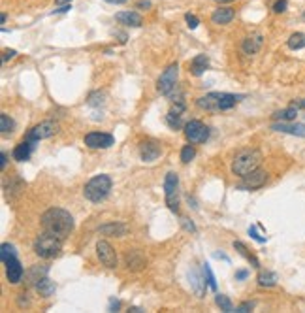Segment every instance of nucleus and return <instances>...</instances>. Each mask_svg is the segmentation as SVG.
Wrapping results in <instances>:
<instances>
[{
    "mask_svg": "<svg viewBox=\"0 0 305 313\" xmlns=\"http://www.w3.org/2000/svg\"><path fill=\"white\" fill-rule=\"evenodd\" d=\"M96 255H98L100 262L106 268H109V270L117 268V253H115V249L111 247L109 241L100 240L98 244H96Z\"/></svg>",
    "mask_w": 305,
    "mask_h": 313,
    "instance_id": "9d476101",
    "label": "nucleus"
},
{
    "mask_svg": "<svg viewBox=\"0 0 305 313\" xmlns=\"http://www.w3.org/2000/svg\"><path fill=\"white\" fill-rule=\"evenodd\" d=\"M296 115H298V108L294 106H288L286 110H279L275 114L272 115L273 121H283V123H290V121L296 119Z\"/></svg>",
    "mask_w": 305,
    "mask_h": 313,
    "instance_id": "bb28decb",
    "label": "nucleus"
},
{
    "mask_svg": "<svg viewBox=\"0 0 305 313\" xmlns=\"http://www.w3.org/2000/svg\"><path fill=\"white\" fill-rule=\"evenodd\" d=\"M98 232L106 234V236H117V238H121V236H125L128 232V228L123 223H107V225H102L98 228Z\"/></svg>",
    "mask_w": 305,
    "mask_h": 313,
    "instance_id": "a878e982",
    "label": "nucleus"
},
{
    "mask_svg": "<svg viewBox=\"0 0 305 313\" xmlns=\"http://www.w3.org/2000/svg\"><path fill=\"white\" fill-rule=\"evenodd\" d=\"M286 46L290 47L292 51L303 49V47H305V34H303V32H294V34H290V38H288V42H286Z\"/></svg>",
    "mask_w": 305,
    "mask_h": 313,
    "instance_id": "c756f323",
    "label": "nucleus"
},
{
    "mask_svg": "<svg viewBox=\"0 0 305 313\" xmlns=\"http://www.w3.org/2000/svg\"><path fill=\"white\" fill-rule=\"evenodd\" d=\"M121 307V302L117 298H111L109 300V306H107V311H119Z\"/></svg>",
    "mask_w": 305,
    "mask_h": 313,
    "instance_id": "a18cd8bd",
    "label": "nucleus"
},
{
    "mask_svg": "<svg viewBox=\"0 0 305 313\" xmlns=\"http://www.w3.org/2000/svg\"><path fill=\"white\" fill-rule=\"evenodd\" d=\"M215 304L222 309V311H226V313H234L236 311V307H234V304L230 302V298L226 296V294H220V293H217V296H215Z\"/></svg>",
    "mask_w": 305,
    "mask_h": 313,
    "instance_id": "7c9ffc66",
    "label": "nucleus"
},
{
    "mask_svg": "<svg viewBox=\"0 0 305 313\" xmlns=\"http://www.w3.org/2000/svg\"><path fill=\"white\" fill-rule=\"evenodd\" d=\"M4 264H6V277H8V281H10L12 285H17V283H21V280H23V273H25V268H23V264L19 262V259H17V257H14V259L6 260Z\"/></svg>",
    "mask_w": 305,
    "mask_h": 313,
    "instance_id": "4468645a",
    "label": "nucleus"
},
{
    "mask_svg": "<svg viewBox=\"0 0 305 313\" xmlns=\"http://www.w3.org/2000/svg\"><path fill=\"white\" fill-rule=\"evenodd\" d=\"M42 230L59 236L60 240H66L73 230V217L70 212L62 207H51L42 215Z\"/></svg>",
    "mask_w": 305,
    "mask_h": 313,
    "instance_id": "f257e3e1",
    "label": "nucleus"
},
{
    "mask_svg": "<svg viewBox=\"0 0 305 313\" xmlns=\"http://www.w3.org/2000/svg\"><path fill=\"white\" fill-rule=\"evenodd\" d=\"M113 181L107 173H100V176H94L93 180H89L83 187V196H85L89 202H94L98 204L102 200H106L111 193Z\"/></svg>",
    "mask_w": 305,
    "mask_h": 313,
    "instance_id": "f03ea898",
    "label": "nucleus"
},
{
    "mask_svg": "<svg viewBox=\"0 0 305 313\" xmlns=\"http://www.w3.org/2000/svg\"><path fill=\"white\" fill-rule=\"evenodd\" d=\"M272 130L305 138V125H301V123H292V121L290 123H283V121H277V123H273L272 125Z\"/></svg>",
    "mask_w": 305,
    "mask_h": 313,
    "instance_id": "dca6fc26",
    "label": "nucleus"
},
{
    "mask_svg": "<svg viewBox=\"0 0 305 313\" xmlns=\"http://www.w3.org/2000/svg\"><path fill=\"white\" fill-rule=\"evenodd\" d=\"M128 311H132V313H141V311H143V309H139V307H130Z\"/></svg>",
    "mask_w": 305,
    "mask_h": 313,
    "instance_id": "13d9d810",
    "label": "nucleus"
},
{
    "mask_svg": "<svg viewBox=\"0 0 305 313\" xmlns=\"http://www.w3.org/2000/svg\"><path fill=\"white\" fill-rule=\"evenodd\" d=\"M62 241L59 236H53L49 232H44L34 240V253L38 255L40 259H55L62 249Z\"/></svg>",
    "mask_w": 305,
    "mask_h": 313,
    "instance_id": "20e7f679",
    "label": "nucleus"
},
{
    "mask_svg": "<svg viewBox=\"0 0 305 313\" xmlns=\"http://www.w3.org/2000/svg\"><path fill=\"white\" fill-rule=\"evenodd\" d=\"M0 157H2V162H0V166H2V170H6V166H8V153H6V151H2V155H0Z\"/></svg>",
    "mask_w": 305,
    "mask_h": 313,
    "instance_id": "603ef678",
    "label": "nucleus"
},
{
    "mask_svg": "<svg viewBox=\"0 0 305 313\" xmlns=\"http://www.w3.org/2000/svg\"><path fill=\"white\" fill-rule=\"evenodd\" d=\"M194 157H196V147H194V144L188 142V146H185L181 149V162H183V164H188Z\"/></svg>",
    "mask_w": 305,
    "mask_h": 313,
    "instance_id": "f704fd0d",
    "label": "nucleus"
},
{
    "mask_svg": "<svg viewBox=\"0 0 305 313\" xmlns=\"http://www.w3.org/2000/svg\"><path fill=\"white\" fill-rule=\"evenodd\" d=\"M102 98H104V94L100 93V91H96V93H93L89 96L87 104H89V106H102V104H104V100Z\"/></svg>",
    "mask_w": 305,
    "mask_h": 313,
    "instance_id": "4c0bfd02",
    "label": "nucleus"
},
{
    "mask_svg": "<svg viewBox=\"0 0 305 313\" xmlns=\"http://www.w3.org/2000/svg\"><path fill=\"white\" fill-rule=\"evenodd\" d=\"M181 225H183V228H185V230H188V232H196V225H194L190 219L183 217V219H181Z\"/></svg>",
    "mask_w": 305,
    "mask_h": 313,
    "instance_id": "37998d69",
    "label": "nucleus"
},
{
    "mask_svg": "<svg viewBox=\"0 0 305 313\" xmlns=\"http://www.w3.org/2000/svg\"><path fill=\"white\" fill-rule=\"evenodd\" d=\"M234 17H236V12H234V8H230V6L217 8L211 14V21L215 25H228V23H232L234 21Z\"/></svg>",
    "mask_w": 305,
    "mask_h": 313,
    "instance_id": "412c9836",
    "label": "nucleus"
},
{
    "mask_svg": "<svg viewBox=\"0 0 305 313\" xmlns=\"http://www.w3.org/2000/svg\"><path fill=\"white\" fill-rule=\"evenodd\" d=\"M85 146L89 149H107L115 144V138L107 132H89L85 134Z\"/></svg>",
    "mask_w": 305,
    "mask_h": 313,
    "instance_id": "9b49d317",
    "label": "nucleus"
},
{
    "mask_svg": "<svg viewBox=\"0 0 305 313\" xmlns=\"http://www.w3.org/2000/svg\"><path fill=\"white\" fill-rule=\"evenodd\" d=\"M217 2H232V0H217Z\"/></svg>",
    "mask_w": 305,
    "mask_h": 313,
    "instance_id": "bf43d9fd",
    "label": "nucleus"
},
{
    "mask_svg": "<svg viewBox=\"0 0 305 313\" xmlns=\"http://www.w3.org/2000/svg\"><path fill=\"white\" fill-rule=\"evenodd\" d=\"M234 249H238V253L241 255V257H245V259L249 260V262H251L254 268H260L258 259H256V257H254L252 253H249V249L245 247V244H243V241H234Z\"/></svg>",
    "mask_w": 305,
    "mask_h": 313,
    "instance_id": "c85d7f7f",
    "label": "nucleus"
},
{
    "mask_svg": "<svg viewBox=\"0 0 305 313\" xmlns=\"http://www.w3.org/2000/svg\"><path fill=\"white\" fill-rule=\"evenodd\" d=\"M265 181H268V172L265 170H254V172L247 173L241 178L236 189L238 191H256V189H262L265 185Z\"/></svg>",
    "mask_w": 305,
    "mask_h": 313,
    "instance_id": "1a4fd4ad",
    "label": "nucleus"
},
{
    "mask_svg": "<svg viewBox=\"0 0 305 313\" xmlns=\"http://www.w3.org/2000/svg\"><path fill=\"white\" fill-rule=\"evenodd\" d=\"M260 162H262V153L258 149H245V151H239L232 160V170L234 176H239L243 178L247 173L254 172L260 168Z\"/></svg>",
    "mask_w": 305,
    "mask_h": 313,
    "instance_id": "7ed1b4c3",
    "label": "nucleus"
},
{
    "mask_svg": "<svg viewBox=\"0 0 305 313\" xmlns=\"http://www.w3.org/2000/svg\"><path fill=\"white\" fill-rule=\"evenodd\" d=\"M23 187H25V183H23V181H21L19 178H15V180L12 181V183H10V185L6 187L8 198H14L12 194H19L21 191H23Z\"/></svg>",
    "mask_w": 305,
    "mask_h": 313,
    "instance_id": "c9c22d12",
    "label": "nucleus"
},
{
    "mask_svg": "<svg viewBox=\"0 0 305 313\" xmlns=\"http://www.w3.org/2000/svg\"><path fill=\"white\" fill-rule=\"evenodd\" d=\"M207 66H209V57L204 53L196 55L193 60H190V72H193V76H196V78H200V76H204L207 70Z\"/></svg>",
    "mask_w": 305,
    "mask_h": 313,
    "instance_id": "b1692460",
    "label": "nucleus"
},
{
    "mask_svg": "<svg viewBox=\"0 0 305 313\" xmlns=\"http://www.w3.org/2000/svg\"><path fill=\"white\" fill-rule=\"evenodd\" d=\"M34 289H36V293L40 294V296H44V298H49V296H53L55 291H57V285H55V281H51L47 275H44L36 285H34Z\"/></svg>",
    "mask_w": 305,
    "mask_h": 313,
    "instance_id": "393cba45",
    "label": "nucleus"
},
{
    "mask_svg": "<svg viewBox=\"0 0 305 313\" xmlns=\"http://www.w3.org/2000/svg\"><path fill=\"white\" fill-rule=\"evenodd\" d=\"M292 106L298 108V110H305V98H301V100H294V102H292Z\"/></svg>",
    "mask_w": 305,
    "mask_h": 313,
    "instance_id": "8fccbe9b",
    "label": "nucleus"
},
{
    "mask_svg": "<svg viewBox=\"0 0 305 313\" xmlns=\"http://www.w3.org/2000/svg\"><path fill=\"white\" fill-rule=\"evenodd\" d=\"M115 36L119 38L121 44H126V40H128V36H126V32H115Z\"/></svg>",
    "mask_w": 305,
    "mask_h": 313,
    "instance_id": "864d4df0",
    "label": "nucleus"
},
{
    "mask_svg": "<svg viewBox=\"0 0 305 313\" xmlns=\"http://www.w3.org/2000/svg\"><path fill=\"white\" fill-rule=\"evenodd\" d=\"M14 128H15L14 119H12L8 114H0V130H2V134L14 132Z\"/></svg>",
    "mask_w": 305,
    "mask_h": 313,
    "instance_id": "72a5a7b5",
    "label": "nucleus"
},
{
    "mask_svg": "<svg viewBox=\"0 0 305 313\" xmlns=\"http://www.w3.org/2000/svg\"><path fill=\"white\" fill-rule=\"evenodd\" d=\"M136 8H139V10H143V8H151V2H149V0H139L138 4H136Z\"/></svg>",
    "mask_w": 305,
    "mask_h": 313,
    "instance_id": "3c124183",
    "label": "nucleus"
},
{
    "mask_svg": "<svg viewBox=\"0 0 305 313\" xmlns=\"http://www.w3.org/2000/svg\"><path fill=\"white\" fill-rule=\"evenodd\" d=\"M254 302H243V304H239L238 307H236V313H247V311H252L254 309Z\"/></svg>",
    "mask_w": 305,
    "mask_h": 313,
    "instance_id": "a19ab883",
    "label": "nucleus"
},
{
    "mask_svg": "<svg viewBox=\"0 0 305 313\" xmlns=\"http://www.w3.org/2000/svg\"><path fill=\"white\" fill-rule=\"evenodd\" d=\"M185 21H186V27L190 28V30L198 28V25H200V19L194 14H185Z\"/></svg>",
    "mask_w": 305,
    "mask_h": 313,
    "instance_id": "58836bf2",
    "label": "nucleus"
},
{
    "mask_svg": "<svg viewBox=\"0 0 305 313\" xmlns=\"http://www.w3.org/2000/svg\"><path fill=\"white\" fill-rule=\"evenodd\" d=\"M34 147H36V144L34 142H28V140H23L21 144H17L14 149V159L17 160V162H25V160L30 159V155H32Z\"/></svg>",
    "mask_w": 305,
    "mask_h": 313,
    "instance_id": "4be33fe9",
    "label": "nucleus"
},
{
    "mask_svg": "<svg viewBox=\"0 0 305 313\" xmlns=\"http://www.w3.org/2000/svg\"><path fill=\"white\" fill-rule=\"evenodd\" d=\"M202 272H204L207 283H209V289H211V291H217V281H215V275H213L211 266H209V264H204V266H202Z\"/></svg>",
    "mask_w": 305,
    "mask_h": 313,
    "instance_id": "e433bc0d",
    "label": "nucleus"
},
{
    "mask_svg": "<svg viewBox=\"0 0 305 313\" xmlns=\"http://www.w3.org/2000/svg\"><path fill=\"white\" fill-rule=\"evenodd\" d=\"M277 273L275 272H270V270H265V272H260L258 273V285L260 287H265V289H270V287H275L277 285Z\"/></svg>",
    "mask_w": 305,
    "mask_h": 313,
    "instance_id": "cd10ccee",
    "label": "nucleus"
},
{
    "mask_svg": "<svg viewBox=\"0 0 305 313\" xmlns=\"http://www.w3.org/2000/svg\"><path fill=\"white\" fill-rule=\"evenodd\" d=\"M177 76H179V64L172 62L164 72L160 74L159 81H157V91L164 96H170L177 87Z\"/></svg>",
    "mask_w": 305,
    "mask_h": 313,
    "instance_id": "423d86ee",
    "label": "nucleus"
},
{
    "mask_svg": "<svg viewBox=\"0 0 305 313\" xmlns=\"http://www.w3.org/2000/svg\"><path fill=\"white\" fill-rule=\"evenodd\" d=\"M44 275H47V266H44V268L32 266V270H30V272H28V275H27V280H28V283H30V285H36V283H38V281H40Z\"/></svg>",
    "mask_w": 305,
    "mask_h": 313,
    "instance_id": "2f4dec72",
    "label": "nucleus"
},
{
    "mask_svg": "<svg viewBox=\"0 0 305 313\" xmlns=\"http://www.w3.org/2000/svg\"><path fill=\"white\" fill-rule=\"evenodd\" d=\"M115 19H117V23L119 25H125V27H134L138 28L143 25V17L138 14V12H119V14L115 15Z\"/></svg>",
    "mask_w": 305,
    "mask_h": 313,
    "instance_id": "a211bd4d",
    "label": "nucleus"
},
{
    "mask_svg": "<svg viewBox=\"0 0 305 313\" xmlns=\"http://www.w3.org/2000/svg\"><path fill=\"white\" fill-rule=\"evenodd\" d=\"M245 98V94H234V93H220V104H219V112H228L236 108Z\"/></svg>",
    "mask_w": 305,
    "mask_h": 313,
    "instance_id": "5701e85b",
    "label": "nucleus"
},
{
    "mask_svg": "<svg viewBox=\"0 0 305 313\" xmlns=\"http://www.w3.org/2000/svg\"><path fill=\"white\" fill-rule=\"evenodd\" d=\"M17 304H19V307H25V306H28V298H27V294L23 293V294H19V300H17Z\"/></svg>",
    "mask_w": 305,
    "mask_h": 313,
    "instance_id": "09e8293b",
    "label": "nucleus"
},
{
    "mask_svg": "<svg viewBox=\"0 0 305 313\" xmlns=\"http://www.w3.org/2000/svg\"><path fill=\"white\" fill-rule=\"evenodd\" d=\"M286 6H288V0H277V2L273 4V12H275V14H285Z\"/></svg>",
    "mask_w": 305,
    "mask_h": 313,
    "instance_id": "ea45409f",
    "label": "nucleus"
},
{
    "mask_svg": "<svg viewBox=\"0 0 305 313\" xmlns=\"http://www.w3.org/2000/svg\"><path fill=\"white\" fill-rule=\"evenodd\" d=\"M70 10H72V6H70V4H64V6H59L57 8V10H53V12H51V14H66V12H70Z\"/></svg>",
    "mask_w": 305,
    "mask_h": 313,
    "instance_id": "49530a36",
    "label": "nucleus"
},
{
    "mask_svg": "<svg viewBox=\"0 0 305 313\" xmlns=\"http://www.w3.org/2000/svg\"><path fill=\"white\" fill-rule=\"evenodd\" d=\"M215 259H222V260H226V262H230V259H228L224 253H215Z\"/></svg>",
    "mask_w": 305,
    "mask_h": 313,
    "instance_id": "5fc2aeb1",
    "label": "nucleus"
},
{
    "mask_svg": "<svg viewBox=\"0 0 305 313\" xmlns=\"http://www.w3.org/2000/svg\"><path fill=\"white\" fill-rule=\"evenodd\" d=\"M162 153V147L157 140H145L139 144V157L143 162H152L157 160Z\"/></svg>",
    "mask_w": 305,
    "mask_h": 313,
    "instance_id": "f8f14e48",
    "label": "nucleus"
},
{
    "mask_svg": "<svg viewBox=\"0 0 305 313\" xmlns=\"http://www.w3.org/2000/svg\"><path fill=\"white\" fill-rule=\"evenodd\" d=\"M104 2H107V4H125L126 0H104Z\"/></svg>",
    "mask_w": 305,
    "mask_h": 313,
    "instance_id": "4d7b16f0",
    "label": "nucleus"
},
{
    "mask_svg": "<svg viewBox=\"0 0 305 313\" xmlns=\"http://www.w3.org/2000/svg\"><path fill=\"white\" fill-rule=\"evenodd\" d=\"M264 44V38H262V34H251V36H247L243 44H241V49H243V53L245 55H254L260 51V47Z\"/></svg>",
    "mask_w": 305,
    "mask_h": 313,
    "instance_id": "6ab92c4d",
    "label": "nucleus"
},
{
    "mask_svg": "<svg viewBox=\"0 0 305 313\" xmlns=\"http://www.w3.org/2000/svg\"><path fill=\"white\" fill-rule=\"evenodd\" d=\"M14 257H17V249H15V246H12V244L4 241V244L0 246V259H2V262H6V260L14 259Z\"/></svg>",
    "mask_w": 305,
    "mask_h": 313,
    "instance_id": "473e14b6",
    "label": "nucleus"
},
{
    "mask_svg": "<svg viewBox=\"0 0 305 313\" xmlns=\"http://www.w3.org/2000/svg\"><path fill=\"white\" fill-rule=\"evenodd\" d=\"M70 2H72V0H55L57 6H64V4H70Z\"/></svg>",
    "mask_w": 305,
    "mask_h": 313,
    "instance_id": "6e6d98bb",
    "label": "nucleus"
},
{
    "mask_svg": "<svg viewBox=\"0 0 305 313\" xmlns=\"http://www.w3.org/2000/svg\"><path fill=\"white\" fill-rule=\"evenodd\" d=\"M219 104H220V93H207L206 96H200L196 100V106L200 110H206V112H219Z\"/></svg>",
    "mask_w": 305,
    "mask_h": 313,
    "instance_id": "f3484780",
    "label": "nucleus"
},
{
    "mask_svg": "<svg viewBox=\"0 0 305 313\" xmlns=\"http://www.w3.org/2000/svg\"><path fill=\"white\" fill-rule=\"evenodd\" d=\"M183 114H185V102H183V100H177L166 115L168 127L172 128V130H179V128L183 127Z\"/></svg>",
    "mask_w": 305,
    "mask_h": 313,
    "instance_id": "ddd939ff",
    "label": "nucleus"
},
{
    "mask_svg": "<svg viewBox=\"0 0 305 313\" xmlns=\"http://www.w3.org/2000/svg\"><path fill=\"white\" fill-rule=\"evenodd\" d=\"M185 138L190 144H206L209 140V127L198 119L188 121L185 123Z\"/></svg>",
    "mask_w": 305,
    "mask_h": 313,
    "instance_id": "6e6552de",
    "label": "nucleus"
},
{
    "mask_svg": "<svg viewBox=\"0 0 305 313\" xmlns=\"http://www.w3.org/2000/svg\"><path fill=\"white\" fill-rule=\"evenodd\" d=\"M145 257L139 253L138 249H132V251H128L125 257V264L128 270H132V272H138V270H141V268L145 266Z\"/></svg>",
    "mask_w": 305,
    "mask_h": 313,
    "instance_id": "aec40b11",
    "label": "nucleus"
},
{
    "mask_svg": "<svg viewBox=\"0 0 305 313\" xmlns=\"http://www.w3.org/2000/svg\"><path fill=\"white\" fill-rule=\"evenodd\" d=\"M188 280H190V287H193V291L196 293V296H198V298H204L207 287H209L204 272H198L196 268H193V270L188 272Z\"/></svg>",
    "mask_w": 305,
    "mask_h": 313,
    "instance_id": "2eb2a0df",
    "label": "nucleus"
},
{
    "mask_svg": "<svg viewBox=\"0 0 305 313\" xmlns=\"http://www.w3.org/2000/svg\"><path fill=\"white\" fill-rule=\"evenodd\" d=\"M57 132H59V125H57L55 121H42V123L34 125V127L28 130L27 136H25V140L38 144L40 140L51 138V136H55Z\"/></svg>",
    "mask_w": 305,
    "mask_h": 313,
    "instance_id": "0eeeda50",
    "label": "nucleus"
},
{
    "mask_svg": "<svg viewBox=\"0 0 305 313\" xmlns=\"http://www.w3.org/2000/svg\"><path fill=\"white\" fill-rule=\"evenodd\" d=\"M164 196L166 206L172 214H179V176L175 172H168L164 178Z\"/></svg>",
    "mask_w": 305,
    "mask_h": 313,
    "instance_id": "39448f33",
    "label": "nucleus"
},
{
    "mask_svg": "<svg viewBox=\"0 0 305 313\" xmlns=\"http://www.w3.org/2000/svg\"><path fill=\"white\" fill-rule=\"evenodd\" d=\"M15 55H17V51H15V49H4V55H2V62H8L10 59H14Z\"/></svg>",
    "mask_w": 305,
    "mask_h": 313,
    "instance_id": "c03bdc74",
    "label": "nucleus"
},
{
    "mask_svg": "<svg viewBox=\"0 0 305 313\" xmlns=\"http://www.w3.org/2000/svg\"><path fill=\"white\" fill-rule=\"evenodd\" d=\"M249 277V272L247 270H238L236 272V281H243V280H247Z\"/></svg>",
    "mask_w": 305,
    "mask_h": 313,
    "instance_id": "de8ad7c7",
    "label": "nucleus"
},
{
    "mask_svg": "<svg viewBox=\"0 0 305 313\" xmlns=\"http://www.w3.org/2000/svg\"><path fill=\"white\" fill-rule=\"evenodd\" d=\"M249 236H251L252 240L258 241V244H265V240H268V238H264V236H260L256 227H249Z\"/></svg>",
    "mask_w": 305,
    "mask_h": 313,
    "instance_id": "79ce46f5",
    "label": "nucleus"
}]
</instances>
